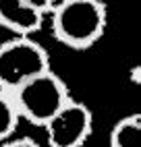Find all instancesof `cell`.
I'll use <instances>...</instances> for the list:
<instances>
[{
  "instance_id": "cell-8",
  "label": "cell",
  "mask_w": 141,
  "mask_h": 147,
  "mask_svg": "<svg viewBox=\"0 0 141 147\" xmlns=\"http://www.w3.org/2000/svg\"><path fill=\"white\" fill-rule=\"evenodd\" d=\"M0 147H42L31 137H11L8 141L0 143Z\"/></svg>"
},
{
  "instance_id": "cell-6",
  "label": "cell",
  "mask_w": 141,
  "mask_h": 147,
  "mask_svg": "<svg viewBox=\"0 0 141 147\" xmlns=\"http://www.w3.org/2000/svg\"><path fill=\"white\" fill-rule=\"evenodd\" d=\"M108 147H141V116L137 112L127 114L112 124Z\"/></svg>"
},
{
  "instance_id": "cell-1",
  "label": "cell",
  "mask_w": 141,
  "mask_h": 147,
  "mask_svg": "<svg viewBox=\"0 0 141 147\" xmlns=\"http://www.w3.org/2000/svg\"><path fill=\"white\" fill-rule=\"evenodd\" d=\"M48 15L54 40L75 52L94 48L108 25L102 0H56Z\"/></svg>"
},
{
  "instance_id": "cell-4",
  "label": "cell",
  "mask_w": 141,
  "mask_h": 147,
  "mask_svg": "<svg viewBox=\"0 0 141 147\" xmlns=\"http://www.w3.org/2000/svg\"><path fill=\"white\" fill-rule=\"evenodd\" d=\"M42 129L46 131L48 147H83L92 137L94 116L83 102L70 97Z\"/></svg>"
},
{
  "instance_id": "cell-2",
  "label": "cell",
  "mask_w": 141,
  "mask_h": 147,
  "mask_svg": "<svg viewBox=\"0 0 141 147\" xmlns=\"http://www.w3.org/2000/svg\"><path fill=\"white\" fill-rule=\"evenodd\" d=\"M11 95L19 112V118L35 126H44L70 100V91L66 83L52 68L19 85Z\"/></svg>"
},
{
  "instance_id": "cell-9",
  "label": "cell",
  "mask_w": 141,
  "mask_h": 147,
  "mask_svg": "<svg viewBox=\"0 0 141 147\" xmlns=\"http://www.w3.org/2000/svg\"><path fill=\"white\" fill-rule=\"evenodd\" d=\"M25 2H29L33 8H37V11H42L46 17H48V13H50V8L54 6V2L56 0H25Z\"/></svg>"
},
{
  "instance_id": "cell-5",
  "label": "cell",
  "mask_w": 141,
  "mask_h": 147,
  "mask_svg": "<svg viewBox=\"0 0 141 147\" xmlns=\"http://www.w3.org/2000/svg\"><path fill=\"white\" fill-rule=\"evenodd\" d=\"M44 21L46 15L25 0H0V29L13 35H35Z\"/></svg>"
},
{
  "instance_id": "cell-3",
  "label": "cell",
  "mask_w": 141,
  "mask_h": 147,
  "mask_svg": "<svg viewBox=\"0 0 141 147\" xmlns=\"http://www.w3.org/2000/svg\"><path fill=\"white\" fill-rule=\"evenodd\" d=\"M48 68H52L50 54L33 35H13L0 44V89L13 93Z\"/></svg>"
},
{
  "instance_id": "cell-7",
  "label": "cell",
  "mask_w": 141,
  "mask_h": 147,
  "mask_svg": "<svg viewBox=\"0 0 141 147\" xmlns=\"http://www.w3.org/2000/svg\"><path fill=\"white\" fill-rule=\"evenodd\" d=\"M19 122H21V118H19V112L15 108L13 95L4 89H0V143L15 137Z\"/></svg>"
}]
</instances>
